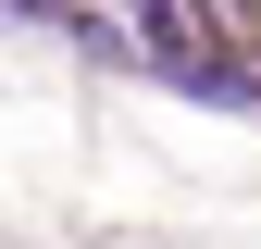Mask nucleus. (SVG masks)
<instances>
[{
  "label": "nucleus",
  "instance_id": "1",
  "mask_svg": "<svg viewBox=\"0 0 261 249\" xmlns=\"http://www.w3.org/2000/svg\"><path fill=\"white\" fill-rule=\"evenodd\" d=\"M162 87H187V100H212V112H261V75H237L224 50H174V62H149Z\"/></svg>",
  "mask_w": 261,
  "mask_h": 249
},
{
  "label": "nucleus",
  "instance_id": "2",
  "mask_svg": "<svg viewBox=\"0 0 261 249\" xmlns=\"http://www.w3.org/2000/svg\"><path fill=\"white\" fill-rule=\"evenodd\" d=\"M124 13H137V75L174 62V50H199V13H187V0H124Z\"/></svg>",
  "mask_w": 261,
  "mask_h": 249
},
{
  "label": "nucleus",
  "instance_id": "3",
  "mask_svg": "<svg viewBox=\"0 0 261 249\" xmlns=\"http://www.w3.org/2000/svg\"><path fill=\"white\" fill-rule=\"evenodd\" d=\"M13 13H38V25H62V0H13Z\"/></svg>",
  "mask_w": 261,
  "mask_h": 249
}]
</instances>
